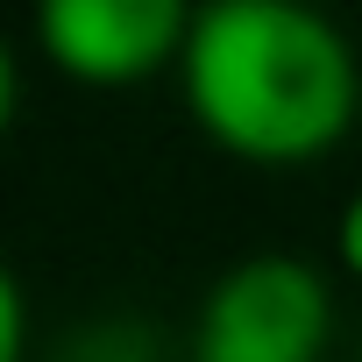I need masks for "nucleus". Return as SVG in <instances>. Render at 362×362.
<instances>
[{"instance_id":"nucleus-4","label":"nucleus","mask_w":362,"mask_h":362,"mask_svg":"<svg viewBox=\"0 0 362 362\" xmlns=\"http://www.w3.org/2000/svg\"><path fill=\"white\" fill-rule=\"evenodd\" d=\"M50 362H163V341H156V327L114 313V320H93V327L64 334Z\"/></svg>"},{"instance_id":"nucleus-6","label":"nucleus","mask_w":362,"mask_h":362,"mask_svg":"<svg viewBox=\"0 0 362 362\" xmlns=\"http://www.w3.org/2000/svg\"><path fill=\"white\" fill-rule=\"evenodd\" d=\"M334 256H341V270L362 284V185L348 192V206H341V221H334Z\"/></svg>"},{"instance_id":"nucleus-3","label":"nucleus","mask_w":362,"mask_h":362,"mask_svg":"<svg viewBox=\"0 0 362 362\" xmlns=\"http://www.w3.org/2000/svg\"><path fill=\"white\" fill-rule=\"evenodd\" d=\"M199 22V0H29L36 57L93 93L149 86L156 71H177Z\"/></svg>"},{"instance_id":"nucleus-2","label":"nucleus","mask_w":362,"mask_h":362,"mask_svg":"<svg viewBox=\"0 0 362 362\" xmlns=\"http://www.w3.org/2000/svg\"><path fill=\"white\" fill-rule=\"evenodd\" d=\"M327 348H334L327 270L284 249H256L206 284L185 362H327Z\"/></svg>"},{"instance_id":"nucleus-1","label":"nucleus","mask_w":362,"mask_h":362,"mask_svg":"<svg viewBox=\"0 0 362 362\" xmlns=\"http://www.w3.org/2000/svg\"><path fill=\"white\" fill-rule=\"evenodd\" d=\"M177 93L221 156L305 170L348 142L362 114V64L348 29L313 0H199Z\"/></svg>"},{"instance_id":"nucleus-7","label":"nucleus","mask_w":362,"mask_h":362,"mask_svg":"<svg viewBox=\"0 0 362 362\" xmlns=\"http://www.w3.org/2000/svg\"><path fill=\"white\" fill-rule=\"evenodd\" d=\"M355 362H362V355H355Z\"/></svg>"},{"instance_id":"nucleus-5","label":"nucleus","mask_w":362,"mask_h":362,"mask_svg":"<svg viewBox=\"0 0 362 362\" xmlns=\"http://www.w3.org/2000/svg\"><path fill=\"white\" fill-rule=\"evenodd\" d=\"M0 362H29V291H22V277L0 284Z\"/></svg>"}]
</instances>
